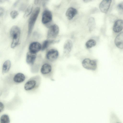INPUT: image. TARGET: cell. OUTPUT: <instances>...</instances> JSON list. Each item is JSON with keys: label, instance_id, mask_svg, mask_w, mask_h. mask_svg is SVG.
<instances>
[{"label": "cell", "instance_id": "14", "mask_svg": "<svg viewBox=\"0 0 123 123\" xmlns=\"http://www.w3.org/2000/svg\"><path fill=\"white\" fill-rule=\"evenodd\" d=\"M123 29V20L119 19L115 22L113 26V30L116 33H118L121 31Z\"/></svg>", "mask_w": 123, "mask_h": 123}, {"label": "cell", "instance_id": "7", "mask_svg": "<svg viewBox=\"0 0 123 123\" xmlns=\"http://www.w3.org/2000/svg\"><path fill=\"white\" fill-rule=\"evenodd\" d=\"M52 14L50 11L45 10L43 12L42 18V22L43 24H45L49 23L52 21Z\"/></svg>", "mask_w": 123, "mask_h": 123}, {"label": "cell", "instance_id": "10", "mask_svg": "<svg viewBox=\"0 0 123 123\" xmlns=\"http://www.w3.org/2000/svg\"><path fill=\"white\" fill-rule=\"evenodd\" d=\"M112 0H103L100 4L99 9L103 12L106 13L109 10Z\"/></svg>", "mask_w": 123, "mask_h": 123}, {"label": "cell", "instance_id": "5", "mask_svg": "<svg viewBox=\"0 0 123 123\" xmlns=\"http://www.w3.org/2000/svg\"><path fill=\"white\" fill-rule=\"evenodd\" d=\"M59 31L58 26L54 24L51 25L48 30L47 37L48 39H52L56 38L58 35Z\"/></svg>", "mask_w": 123, "mask_h": 123}, {"label": "cell", "instance_id": "16", "mask_svg": "<svg viewBox=\"0 0 123 123\" xmlns=\"http://www.w3.org/2000/svg\"><path fill=\"white\" fill-rule=\"evenodd\" d=\"M77 13V10L73 7H70L66 11V15L69 20H71Z\"/></svg>", "mask_w": 123, "mask_h": 123}, {"label": "cell", "instance_id": "9", "mask_svg": "<svg viewBox=\"0 0 123 123\" xmlns=\"http://www.w3.org/2000/svg\"><path fill=\"white\" fill-rule=\"evenodd\" d=\"M26 78L25 76L23 74L18 73L14 75L12 78V80L14 83L18 84L24 82Z\"/></svg>", "mask_w": 123, "mask_h": 123}, {"label": "cell", "instance_id": "2", "mask_svg": "<svg viewBox=\"0 0 123 123\" xmlns=\"http://www.w3.org/2000/svg\"><path fill=\"white\" fill-rule=\"evenodd\" d=\"M10 34L12 39L11 47L12 48H14L19 43L21 35L20 28L17 26H13L10 29Z\"/></svg>", "mask_w": 123, "mask_h": 123}, {"label": "cell", "instance_id": "21", "mask_svg": "<svg viewBox=\"0 0 123 123\" xmlns=\"http://www.w3.org/2000/svg\"><path fill=\"white\" fill-rule=\"evenodd\" d=\"M96 44V42L95 40L90 39L87 41L86 43V47L88 49H89L94 46Z\"/></svg>", "mask_w": 123, "mask_h": 123}, {"label": "cell", "instance_id": "18", "mask_svg": "<svg viewBox=\"0 0 123 123\" xmlns=\"http://www.w3.org/2000/svg\"><path fill=\"white\" fill-rule=\"evenodd\" d=\"M57 42L54 40L48 39L45 40L41 45V50L44 51L46 49L50 44L55 43Z\"/></svg>", "mask_w": 123, "mask_h": 123}, {"label": "cell", "instance_id": "1", "mask_svg": "<svg viewBox=\"0 0 123 123\" xmlns=\"http://www.w3.org/2000/svg\"><path fill=\"white\" fill-rule=\"evenodd\" d=\"M41 82V78L39 75L31 77L25 83L24 90L29 93L36 92L39 88Z\"/></svg>", "mask_w": 123, "mask_h": 123}, {"label": "cell", "instance_id": "30", "mask_svg": "<svg viewBox=\"0 0 123 123\" xmlns=\"http://www.w3.org/2000/svg\"><path fill=\"white\" fill-rule=\"evenodd\" d=\"M43 0V1H45V2H47L49 0Z\"/></svg>", "mask_w": 123, "mask_h": 123}, {"label": "cell", "instance_id": "25", "mask_svg": "<svg viewBox=\"0 0 123 123\" xmlns=\"http://www.w3.org/2000/svg\"><path fill=\"white\" fill-rule=\"evenodd\" d=\"M4 108V106L3 104L0 102V112H2Z\"/></svg>", "mask_w": 123, "mask_h": 123}, {"label": "cell", "instance_id": "23", "mask_svg": "<svg viewBox=\"0 0 123 123\" xmlns=\"http://www.w3.org/2000/svg\"><path fill=\"white\" fill-rule=\"evenodd\" d=\"M18 12L16 10H13L11 11L10 13L11 17L13 19L15 18L18 15Z\"/></svg>", "mask_w": 123, "mask_h": 123}, {"label": "cell", "instance_id": "11", "mask_svg": "<svg viewBox=\"0 0 123 123\" xmlns=\"http://www.w3.org/2000/svg\"><path fill=\"white\" fill-rule=\"evenodd\" d=\"M41 45L39 42H34L31 43L29 46V51L36 53L41 49Z\"/></svg>", "mask_w": 123, "mask_h": 123}, {"label": "cell", "instance_id": "15", "mask_svg": "<svg viewBox=\"0 0 123 123\" xmlns=\"http://www.w3.org/2000/svg\"><path fill=\"white\" fill-rule=\"evenodd\" d=\"M72 43L70 40H68L65 42L63 46V53L66 55L69 53L71 50Z\"/></svg>", "mask_w": 123, "mask_h": 123}, {"label": "cell", "instance_id": "19", "mask_svg": "<svg viewBox=\"0 0 123 123\" xmlns=\"http://www.w3.org/2000/svg\"><path fill=\"white\" fill-rule=\"evenodd\" d=\"M10 122V118L7 114H4L1 116L0 118V123H9Z\"/></svg>", "mask_w": 123, "mask_h": 123}, {"label": "cell", "instance_id": "8", "mask_svg": "<svg viewBox=\"0 0 123 123\" xmlns=\"http://www.w3.org/2000/svg\"><path fill=\"white\" fill-rule=\"evenodd\" d=\"M59 55V53L56 50L52 49L49 50L46 55L47 59L49 60L53 61L55 60Z\"/></svg>", "mask_w": 123, "mask_h": 123}, {"label": "cell", "instance_id": "13", "mask_svg": "<svg viewBox=\"0 0 123 123\" xmlns=\"http://www.w3.org/2000/svg\"><path fill=\"white\" fill-rule=\"evenodd\" d=\"M115 43L118 48L120 49H123V31L120 33L116 37Z\"/></svg>", "mask_w": 123, "mask_h": 123}, {"label": "cell", "instance_id": "29", "mask_svg": "<svg viewBox=\"0 0 123 123\" xmlns=\"http://www.w3.org/2000/svg\"><path fill=\"white\" fill-rule=\"evenodd\" d=\"M7 0H0V3H2L5 1H6Z\"/></svg>", "mask_w": 123, "mask_h": 123}, {"label": "cell", "instance_id": "28", "mask_svg": "<svg viewBox=\"0 0 123 123\" xmlns=\"http://www.w3.org/2000/svg\"><path fill=\"white\" fill-rule=\"evenodd\" d=\"M92 0H83V1L85 2H87L91 1Z\"/></svg>", "mask_w": 123, "mask_h": 123}, {"label": "cell", "instance_id": "3", "mask_svg": "<svg viewBox=\"0 0 123 123\" xmlns=\"http://www.w3.org/2000/svg\"><path fill=\"white\" fill-rule=\"evenodd\" d=\"M40 11L39 7H36L33 11L28 21V37H29L32 31L35 23Z\"/></svg>", "mask_w": 123, "mask_h": 123}, {"label": "cell", "instance_id": "6", "mask_svg": "<svg viewBox=\"0 0 123 123\" xmlns=\"http://www.w3.org/2000/svg\"><path fill=\"white\" fill-rule=\"evenodd\" d=\"M52 70V67L50 64L48 63H45L42 66L40 71L44 77L50 79V74Z\"/></svg>", "mask_w": 123, "mask_h": 123}, {"label": "cell", "instance_id": "26", "mask_svg": "<svg viewBox=\"0 0 123 123\" xmlns=\"http://www.w3.org/2000/svg\"><path fill=\"white\" fill-rule=\"evenodd\" d=\"M4 12V9L3 8L0 7V17L2 16L3 15Z\"/></svg>", "mask_w": 123, "mask_h": 123}, {"label": "cell", "instance_id": "22", "mask_svg": "<svg viewBox=\"0 0 123 123\" xmlns=\"http://www.w3.org/2000/svg\"><path fill=\"white\" fill-rule=\"evenodd\" d=\"M32 6L30 5L26 9L24 15V18H26L31 13L32 10Z\"/></svg>", "mask_w": 123, "mask_h": 123}, {"label": "cell", "instance_id": "20", "mask_svg": "<svg viewBox=\"0 0 123 123\" xmlns=\"http://www.w3.org/2000/svg\"><path fill=\"white\" fill-rule=\"evenodd\" d=\"M110 121L111 123H120V121L116 114L112 112L110 115Z\"/></svg>", "mask_w": 123, "mask_h": 123}, {"label": "cell", "instance_id": "24", "mask_svg": "<svg viewBox=\"0 0 123 123\" xmlns=\"http://www.w3.org/2000/svg\"><path fill=\"white\" fill-rule=\"evenodd\" d=\"M117 8L119 11L120 12H123V2L118 4L117 6Z\"/></svg>", "mask_w": 123, "mask_h": 123}, {"label": "cell", "instance_id": "12", "mask_svg": "<svg viewBox=\"0 0 123 123\" xmlns=\"http://www.w3.org/2000/svg\"><path fill=\"white\" fill-rule=\"evenodd\" d=\"M37 57L36 53L31 52L30 51L27 53L26 57V61L29 65H33Z\"/></svg>", "mask_w": 123, "mask_h": 123}, {"label": "cell", "instance_id": "17", "mask_svg": "<svg viewBox=\"0 0 123 123\" xmlns=\"http://www.w3.org/2000/svg\"><path fill=\"white\" fill-rule=\"evenodd\" d=\"M11 66V63L9 60L6 61L3 64L2 68V73L5 74L9 70Z\"/></svg>", "mask_w": 123, "mask_h": 123}, {"label": "cell", "instance_id": "4", "mask_svg": "<svg viewBox=\"0 0 123 123\" xmlns=\"http://www.w3.org/2000/svg\"><path fill=\"white\" fill-rule=\"evenodd\" d=\"M82 64L83 67L86 69L95 70L97 67V61L95 60L86 58L83 61Z\"/></svg>", "mask_w": 123, "mask_h": 123}, {"label": "cell", "instance_id": "27", "mask_svg": "<svg viewBox=\"0 0 123 123\" xmlns=\"http://www.w3.org/2000/svg\"><path fill=\"white\" fill-rule=\"evenodd\" d=\"M39 0H34V3L36 4L37 5L38 3Z\"/></svg>", "mask_w": 123, "mask_h": 123}]
</instances>
